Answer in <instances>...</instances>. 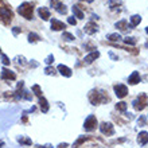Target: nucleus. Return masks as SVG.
Masks as SVG:
<instances>
[{
	"label": "nucleus",
	"instance_id": "obj_1",
	"mask_svg": "<svg viewBox=\"0 0 148 148\" xmlns=\"http://www.w3.org/2000/svg\"><path fill=\"white\" fill-rule=\"evenodd\" d=\"M89 100L92 102V105H100V104H105L106 101H109V97L104 90L93 89L89 93Z\"/></svg>",
	"mask_w": 148,
	"mask_h": 148
},
{
	"label": "nucleus",
	"instance_id": "obj_2",
	"mask_svg": "<svg viewBox=\"0 0 148 148\" xmlns=\"http://www.w3.org/2000/svg\"><path fill=\"white\" fill-rule=\"evenodd\" d=\"M18 12L23 16L24 19L31 20L32 19V15H34V5H32L31 3L24 1V3H22L19 7H18Z\"/></svg>",
	"mask_w": 148,
	"mask_h": 148
},
{
	"label": "nucleus",
	"instance_id": "obj_3",
	"mask_svg": "<svg viewBox=\"0 0 148 148\" xmlns=\"http://www.w3.org/2000/svg\"><path fill=\"white\" fill-rule=\"evenodd\" d=\"M12 18H14V12L7 7V5H1L0 7V19L4 24H10L11 23Z\"/></svg>",
	"mask_w": 148,
	"mask_h": 148
},
{
	"label": "nucleus",
	"instance_id": "obj_4",
	"mask_svg": "<svg viewBox=\"0 0 148 148\" xmlns=\"http://www.w3.org/2000/svg\"><path fill=\"white\" fill-rule=\"evenodd\" d=\"M148 102V98H147V94L145 93H141L139 97L135 100V101L132 102L133 108H135V110H137V112H140V110H143L145 108V105H147Z\"/></svg>",
	"mask_w": 148,
	"mask_h": 148
},
{
	"label": "nucleus",
	"instance_id": "obj_5",
	"mask_svg": "<svg viewBox=\"0 0 148 148\" xmlns=\"http://www.w3.org/2000/svg\"><path fill=\"white\" fill-rule=\"evenodd\" d=\"M84 128L88 132H92V131H94V129L97 128V119H96L94 114H89V116L86 117L85 123H84Z\"/></svg>",
	"mask_w": 148,
	"mask_h": 148
},
{
	"label": "nucleus",
	"instance_id": "obj_6",
	"mask_svg": "<svg viewBox=\"0 0 148 148\" xmlns=\"http://www.w3.org/2000/svg\"><path fill=\"white\" fill-rule=\"evenodd\" d=\"M100 131H101L102 135H105V136H113L114 135V127H113L112 123L109 121H104L101 123L100 125Z\"/></svg>",
	"mask_w": 148,
	"mask_h": 148
},
{
	"label": "nucleus",
	"instance_id": "obj_7",
	"mask_svg": "<svg viewBox=\"0 0 148 148\" xmlns=\"http://www.w3.org/2000/svg\"><path fill=\"white\" fill-rule=\"evenodd\" d=\"M113 90H114V93H116V96L119 98H124L128 94V88L124 84H116L113 86Z\"/></svg>",
	"mask_w": 148,
	"mask_h": 148
},
{
	"label": "nucleus",
	"instance_id": "obj_8",
	"mask_svg": "<svg viewBox=\"0 0 148 148\" xmlns=\"http://www.w3.org/2000/svg\"><path fill=\"white\" fill-rule=\"evenodd\" d=\"M50 4H51V7H54V10L57 12H59V14H62V15H65L67 12V8L65 4L62 3H59L58 0H50Z\"/></svg>",
	"mask_w": 148,
	"mask_h": 148
},
{
	"label": "nucleus",
	"instance_id": "obj_9",
	"mask_svg": "<svg viewBox=\"0 0 148 148\" xmlns=\"http://www.w3.org/2000/svg\"><path fill=\"white\" fill-rule=\"evenodd\" d=\"M1 78L4 81H15L16 79V74L14 71H11L7 67H3L1 69Z\"/></svg>",
	"mask_w": 148,
	"mask_h": 148
},
{
	"label": "nucleus",
	"instance_id": "obj_10",
	"mask_svg": "<svg viewBox=\"0 0 148 148\" xmlns=\"http://www.w3.org/2000/svg\"><path fill=\"white\" fill-rule=\"evenodd\" d=\"M84 31H85L88 35H93V34H96V32L98 31V26L94 23V22H89V23L85 24Z\"/></svg>",
	"mask_w": 148,
	"mask_h": 148
},
{
	"label": "nucleus",
	"instance_id": "obj_11",
	"mask_svg": "<svg viewBox=\"0 0 148 148\" xmlns=\"http://www.w3.org/2000/svg\"><path fill=\"white\" fill-rule=\"evenodd\" d=\"M50 24H51V30H54V31H62L63 28H66V24L58 19H53L50 22Z\"/></svg>",
	"mask_w": 148,
	"mask_h": 148
},
{
	"label": "nucleus",
	"instance_id": "obj_12",
	"mask_svg": "<svg viewBox=\"0 0 148 148\" xmlns=\"http://www.w3.org/2000/svg\"><path fill=\"white\" fill-rule=\"evenodd\" d=\"M100 57V53H98L97 50H94V51H92V53H89V54L85 57V59H84V63H86V65H89V63H92V62H94L96 59Z\"/></svg>",
	"mask_w": 148,
	"mask_h": 148
},
{
	"label": "nucleus",
	"instance_id": "obj_13",
	"mask_svg": "<svg viewBox=\"0 0 148 148\" xmlns=\"http://www.w3.org/2000/svg\"><path fill=\"white\" fill-rule=\"evenodd\" d=\"M137 143H139L141 147H144L148 143V132H145V131L139 132V135H137Z\"/></svg>",
	"mask_w": 148,
	"mask_h": 148
},
{
	"label": "nucleus",
	"instance_id": "obj_14",
	"mask_svg": "<svg viewBox=\"0 0 148 148\" xmlns=\"http://www.w3.org/2000/svg\"><path fill=\"white\" fill-rule=\"evenodd\" d=\"M140 81H141V77H140V74H139V71H133L128 78L129 85H136V84H139Z\"/></svg>",
	"mask_w": 148,
	"mask_h": 148
},
{
	"label": "nucleus",
	"instance_id": "obj_15",
	"mask_svg": "<svg viewBox=\"0 0 148 148\" xmlns=\"http://www.w3.org/2000/svg\"><path fill=\"white\" fill-rule=\"evenodd\" d=\"M57 69H58V71H59V74H62L63 77H71V69L70 67H67L66 65H62V63H61V65H58V67H57Z\"/></svg>",
	"mask_w": 148,
	"mask_h": 148
},
{
	"label": "nucleus",
	"instance_id": "obj_16",
	"mask_svg": "<svg viewBox=\"0 0 148 148\" xmlns=\"http://www.w3.org/2000/svg\"><path fill=\"white\" fill-rule=\"evenodd\" d=\"M38 15H39V18L43 20L50 19V11H49V8H46V7H39L38 8Z\"/></svg>",
	"mask_w": 148,
	"mask_h": 148
},
{
	"label": "nucleus",
	"instance_id": "obj_17",
	"mask_svg": "<svg viewBox=\"0 0 148 148\" xmlns=\"http://www.w3.org/2000/svg\"><path fill=\"white\" fill-rule=\"evenodd\" d=\"M116 28H119L120 31H127V30H131V27H129V24H128V22L125 19H123V20H120V22H117L116 24Z\"/></svg>",
	"mask_w": 148,
	"mask_h": 148
},
{
	"label": "nucleus",
	"instance_id": "obj_18",
	"mask_svg": "<svg viewBox=\"0 0 148 148\" xmlns=\"http://www.w3.org/2000/svg\"><path fill=\"white\" fill-rule=\"evenodd\" d=\"M39 108H40V110H42L43 113H47L49 112V102H47V100L45 97H39Z\"/></svg>",
	"mask_w": 148,
	"mask_h": 148
},
{
	"label": "nucleus",
	"instance_id": "obj_19",
	"mask_svg": "<svg viewBox=\"0 0 148 148\" xmlns=\"http://www.w3.org/2000/svg\"><path fill=\"white\" fill-rule=\"evenodd\" d=\"M140 23H141V16L140 15H132L131 16V23H129V27L131 28L136 27V26H139Z\"/></svg>",
	"mask_w": 148,
	"mask_h": 148
},
{
	"label": "nucleus",
	"instance_id": "obj_20",
	"mask_svg": "<svg viewBox=\"0 0 148 148\" xmlns=\"http://www.w3.org/2000/svg\"><path fill=\"white\" fill-rule=\"evenodd\" d=\"M108 3H109L110 11H119V10H120V7H121V1H120V0H109Z\"/></svg>",
	"mask_w": 148,
	"mask_h": 148
},
{
	"label": "nucleus",
	"instance_id": "obj_21",
	"mask_svg": "<svg viewBox=\"0 0 148 148\" xmlns=\"http://www.w3.org/2000/svg\"><path fill=\"white\" fill-rule=\"evenodd\" d=\"M71 11H73V14H74L75 18H78V19H84V12H82V10L79 8V5H73V7H71Z\"/></svg>",
	"mask_w": 148,
	"mask_h": 148
},
{
	"label": "nucleus",
	"instance_id": "obj_22",
	"mask_svg": "<svg viewBox=\"0 0 148 148\" xmlns=\"http://www.w3.org/2000/svg\"><path fill=\"white\" fill-rule=\"evenodd\" d=\"M106 39L110 40V42H120L123 38H121L120 34H117V32H112V34H108V35H106Z\"/></svg>",
	"mask_w": 148,
	"mask_h": 148
},
{
	"label": "nucleus",
	"instance_id": "obj_23",
	"mask_svg": "<svg viewBox=\"0 0 148 148\" xmlns=\"http://www.w3.org/2000/svg\"><path fill=\"white\" fill-rule=\"evenodd\" d=\"M40 39L42 38H40L38 34H35V32H30V34H28V42L30 43H36V42H39Z\"/></svg>",
	"mask_w": 148,
	"mask_h": 148
},
{
	"label": "nucleus",
	"instance_id": "obj_24",
	"mask_svg": "<svg viewBox=\"0 0 148 148\" xmlns=\"http://www.w3.org/2000/svg\"><path fill=\"white\" fill-rule=\"evenodd\" d=\"M62 39L65 40V42H73L75 38H74V35H73V34H70V32L63 31L62 32Z\"/></svg>",
	"mask_w": 148,
	"mask_h": 148
},
{
	"label": "nucleus",
	"instance_id": "obj_25",
	"mask_svg": "<svg viewBox=\"0 0 148 148\" xmlns=\"http://www.w3.org/2000/svg\"><path fill=\"white\" fill-rule=\"evenodd\" d=\"M18 141H19L20 144H24V145H31L32 144V140H31V139H28V137H26V136L18 137Z\"/></svg>",
	"mask_w": 148,
	"mask_h": 148
},
{
	"label": "nucleus",
	"instance_id": "obj_26",
	"mask_svg": "<svg viewBox=\"0 0 148 148\" xmlns=\"http://www.w3.org/2000/svg\"><path fill=\"white\" fill-rule=\"evenodd\" d=\"M127 102H124V101H121V102H117L116 104V109L119 110V112H124L125 113V110H127Z\"/></svg>",
	"mask_w": 148,
	"mask_h": 148
},
{
	"label": "nucleus",
	"instance_id": "obj_27",
	"mask_svg": "<svg viewBox=\"0 0 148 148\" xmlns=\"http://www.w3.org/2000/svg\"><path fill=\"white\" fill-rule=\"evenodd\" d=\"M89 140V139H88V137H85V136H81L79 137V139H78L77 141H75V143H74L73 144V148H79V145L82 144V143H85V141H88Z\"/></svg>",
	"mask_w": 148,
	"mask_h": 148
},
{
	"label": "nucleus",
	"instance_id": "obj_28",
	"mask_svg": "<svg viewBox=\"0 0 148 148\" xmlns=\"http://www.w3.org/2000/svg\"><path fill=\"white\" fill-rule=\"evenodd\" d=\"M127 45H132V46H135L137 43V40H136V38H133V36H127V38H124L123 39Z\"/></svg>",
	"mask_w": 148,
	"mask_h": 148
},
{
	"label": "nucleus",
	"instance_id": "obj_29",
	"mask_svg": "<svg viewBox=\"0 0 148 148\" xmlns=\"http://www.w3.org/2000/svg\"><path fill=\"white\" fill-rule=\"evenodd\" d=\"M15 61H16V63H18L19 66H26V65H27V62H26L24 57H22V55H20V57L18 55V57L15 58Z\"/></svg>",
	"mask_w": 148,
	"mask_h": 148
},
{
	"label": "nucleus",
	"instance_id": "obj_30",
	"mask_svg": "<svg viewBox=\"0 0 148 148\" xmlns=\"http://www.w3.org/2000/svg\"><path fill=\"white\" fill-rule=\"evenodd\" d=\"M32 92L35 93V96L42 97V90H40V86H39V85H34V86H32Z\"/></svg>",
	"mask_w": 148,
	"mask_h": 148
},
{
	"label": "nucleus",
	"instance_id": "obj_31",
	"mask_svg": "<svg viewBox=\"0 0 148 148\" xmlns=\"http://www.w3.org/2000/svg\"><path fill=\"white\" fill-rule=\"evenodd\" d=\"M0 61H1V63H3L4 66H8V65H10V59H8V57L5 54L0 55Z\"/></svg>",
	"mask_w": 148,
	"mask_h": 148
},
{
	"label": "nucleus",
	"instance_id": "obj_32",
	"mask_svg": "<svg viewBox=\"0 0 148 148\" xmlns=\"http://www.w3.org/2000/svg\"><path fill=\"white\" fill-rule=\"evenodd\" d=\"M45 73H46L47 75H51V74L54 75V74H55V69L53 66H47L46 69H45Z\"/></svg>",
	"mask_w": 148,
	"mask_h": 148
},
{
	"label": "nucleus",
	"instance_id": "obj_33",
	"mask_svg": "<svg viewBox=\"0 0 148 148\" xmlns=\"http://www.w3.org/2000/svg\"><path fill=\"white\" fill-rule=\"evenodd\" d=\"M45 62H46L47 65H51V63L54 62V55H53V54H50V55H49V57H47L46 59H45Z\"/></svg>",
	"mask_w": 148,
	"mask_h": 148
},
{
	"label": "nucleus",
	"instance_id": "obj_34",
	"mask_svg": "<svg viewBox=\"0 0 148 148\" xmlns=\"http://www.w3.org/2000/svg\"><path fill=\"white\" fill-rule=\"evenodd\" d=\"M23 98H26V100H28V101H31L32 94L30 93V92H23Z\"/></svg>",
	"mask_w": 148,
	"mask_h": 148
},
{
	"label": "nucleus",
	"instance_id": "obj_35",
	"mask_svg": "<svg viewBox=\"0 0 148 148\" xmlns=\"http://www.w3.org/2000/svg\"><path fill=\"white\" fill-rule=\"evenodd\" d=\"M67 23L71 24V26H75V24H77V20L74 19V16H70V18H67Z\"/></svg>",
	"mask_w": 148,
	"mask_h": 148
},
{
	"label": "nucleus",
	"instance_id": "obj_36",
	"mask_svg": "<svg viewBox=\"0 0 148 148\" xmlns=\"http://www.w3.org/2000/svg\"><path fill=\"white\" fill-rule=\"evenodd\" d=\"M12 32H14V35H18L19 32H22V28L20 27H14L12 28Z\"/></svg>",
	"mask_w": 148,
	"mask_h": 148
},
{
	"label": "nucleus",
	"instance_id": "obj_37",
	"mask_svg": "<svg viewBox=\"0 0 148 148\" xmlns=\"http://www.w3.org/2000/svg\"><path fill=\"white\" fill-rule=\"evenodd\" d=\"M139 124H140V127H144V124H145V120H144V117H140L139 119V121H137Z\"/></svg>",
	"mask_w": 148,
	"mask_h": 148
},
{
	"label": "nucleus",
	"instance_id": "obj_38",
	"mask_svg": "<svg viewBox=\"0 0 148 148\" xmlns=\"http://www.w3.org/2000/svg\"><path fill=\"white\" fill-rule=\"evenodd\" d=\"M109 57H110V58H112V59H114V61H117V59H119V57H117V55H114V54H113L112 51H109Z\"/></svg>",
	"mask_w": 148,
	"mask_h": 148
},
{
	"label": "nucleus",
	"instance_id": "obj_39",
	"mask_svg": "<svg viewBox=\"0 0 148 148\" xmlns=\"http://www.w3.org/2000/svg\"><path fill=\"white\" fill-rule=\"evenodd\" d=\"M38 148H53L51 144H46V145H38Z\"/></svg>",
	"mask_w": 148,
	"mask_h": 148
},
{
	"label": "nucleus",
	"instance_id": "obj_40",
	"mask_svg": "<svg viewBox=\"0 0 148 148\" xmlns=\"http://www.w3.org/2000/svg\"><path fill=\"white\" fill-rule=\"evenodd\" d=\"M30 65H31L32 67H38V62H35V61H31V62H30Z\"/></svg>",
	"mask_w": 148,
	"mask_h": 148
},
{
	"label": "nucleus",
	"instance_id": "obj_41",
	"mask_svg": "<svg viewBox=\"0 0 148 148\" xmlns=\"http://www.w3.org/2000/svg\"><path fill=\"white\" fill-rule=\"evenodd\" d=\"M67 147V143H62V144H59L58 148H66Z\"/></svg>",
	"mask_w": 148,
	"mask_h": 148
},
{
	"label": "nucleus",
	"instance_id": "obj_42",
	"mask_svg": "<svg viewBox=\"0 0 148 148\" xmlns=\"http://www.w3.org/2000/svg\"><path fill=\"white\" fill-rule=\"evenodd\" d=\"M86 1H88V3H93L94 0H86Z\"/></svg>",
	"mask_w": 148,
	"mask_h": 148
},
{
	"label": "nucleus",
	"instance_id": "obj_43",
	"mask_svg": "<svg viewBox=\"0 0 148 148\" xmlns=\"http://www.w3.org/2000/svg\"><path fill=\"white\" fill-rule=\"evenodd\" d=\"M145 47H147V49H148V40H147V42H145Z\"/></svg>",
	"mask_w": 148,
	"mask_h": 148
},
{
	"label": "nucleus",
	"instance_id": "obj_44",
	"mask_svg": "<svg viewBox=\"0 0 148 148\" xmlns=\"http://www.w3.org/2000/svg\"><path fill=\"white\" fill-rule=\"evenodd\" d=\"M3 145H4V143H0V148L3 147Z\"/></svg>",
	"mask_w": 148,
	"mask_h": 148
},
{
	"label": "nucleus",
	"instance_id": "obj_45",
	"mask_svg": "<svg viewBox=\"0 0 148 148\" xmlns=\"http://www.w3.org/2000/svg\"><path fill=\"white\" fill-rule=\"evenodd\" d=\"M145 32H147V34H148V27H145Z\"/></svg>",
	"mask_w": 148,
	"mask_h": 148
},
{
	"label": "nucleus",
	"instance_id": "obj_46",
	"mask_svg": "<svg viewBox=\"0 0 148 148\" xmlns=\"http://www.w3.org/2000/svg\"><path fill=\"white\" fill-rule=\"evenodd\" d=\"M0 51H1V49H0Z\"/></svg>",
	"mask_w": 148,
	"mask_h": 148
},
{
	"label": "nucleus",
	"instance_id": "obj_47",
	"mask_svg": "<svg viewBox=\"0 0 148 148\" xmlns=\"http://www.w3.org/2000/svg\"><path fill=\"white\" fill-rule=\"evenodd\" d=\"M147 105H148V102H147Z\"/></svg>",
	"mask_w": 148,
	"mask_h": 148
}]
</instances>
